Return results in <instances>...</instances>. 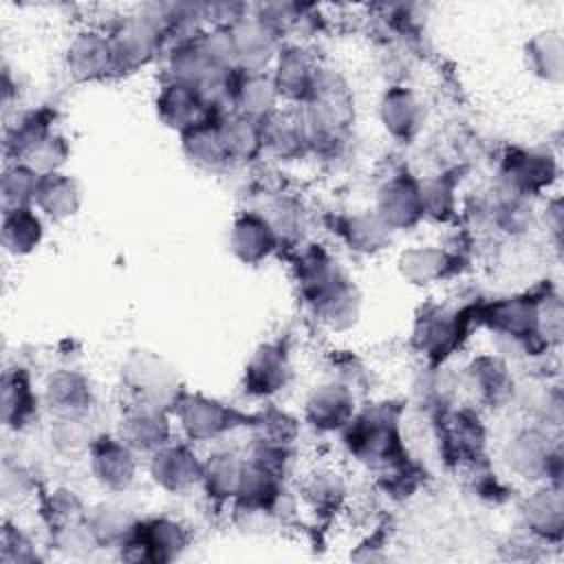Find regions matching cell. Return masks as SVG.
<instances>
[{"instance_id": "6da1fadb", "label": "cell", "mask_w": 564, "mask_h": 564, "mask_svg": "<svg viewBox=\"0 0 564 564\" xmlns=\"http://www.w3.org/2000/svg\"><path fill=\"white\" fill-rule=\"evenodd\" d=\"M344 445L359 463L381 471L405 456L399 430V410L390 403L368 408L341 430Z\"/></svg>"}, {"instance_id": "7a4b0ae2", "label": "cell", "mask_w": 564, "mask_h": 564, "mask_svg": "<svg viewBox=\"0 0 564 564\" xmlns=\"http://www.w3.org/2000/svg\"><path fill=\"white\" fill-rule=\"evenodd\" d=\"M172 414L181 432L192 443L218 441L242 423V416L223 401L189 392H181V397L172 405Z\"/></svg>"}, {"instance_id": "3957f363", "label": "cell", "mask_w": 564, "mask_h": 564, "mask_svg": "<svg viewBox=\"0 0 564 564\" xmlns=\"http://www.w3.org/2000/svg\"><path fill=\"white\" fill-rule=\"evenodd\" d=\"M159 117L165 121V126L178 130L181 134L220 119V112L214 108V104L207 99V95L192 84L170 79L159 99H156Z\"/></svg>"}, {"instance_id": "277c9868", "label": "cell", "mask_w": 564, "mask_h": 564, "mask_svg": "<svg viewBox=\"0 0 564 564\" xmlns=\"http://www.w3.org/2000/svg\"><path fill=\"white\" fill-rule=\"evenodd\" d=\"M128 390L134 394V403L167 408L181 397L176 390V377L161 359L148 352L132 355L121 370Z\"/></svg>"}, {"instance_id": "5b68a950", "label": "cell", "mask_w": 564, "mask_h": 564, "mask_svg": "<svg viewBox=\"0 0 564 564\" xmlns=\"http://www.w3.org/2000/svg\"><path fill=\"white\" fill-rule=\"evenodd\" d=\"M93 478L108 491H126L137 476L134 449L119 436L101 434L88 445Z\"/></svg>"}, {"instance_id": "8992f818", "label": "cell", "mask_w": 564, "mask_h": 564, "mask_svg": "<svg viewBox=\"0 0 564 564\" xmlns=\"http://www.w3.org/2000/svg\"><path fill=\"white\" fill-rule=\"evenodd\" d=\"M319 77H322V68L304 46L291 44L278 51L275 73L271 77L275 84L278 97L304 104L313 95Z\"/></svg>"}, {"instance_id": "52a82bcc", "label": "cell", "mask_w": 564, "mask_h": 564, "mask_svg": "<svg viewBox=\"0 0 564 564\" xmlns=\"http://www.w3.org/2000/svg\"><path fill=\"white\" fill-rule=\"evenodd\" d=\"M485 427L471 410L443 412L438 425V443L447 460L454 463H478L485 449Z\"/></svg>"}, {"instance_id": "ba28073f", "label": "cell", "mask_w": 564, "mask_h": 564, "mask_svg": "<svg viewBox=\"0 0 564 564\" xmlns=\"http://www.w3.org/2000/svg\"><path fill=\"white\" fill-rule=\"evenodd\" d=\"M150 476L161 489L170 494H181L200 482L203 463L192 447L170 441L152 454Z\"/></svg>"}, {"instance_id": "9c48e42d", "label": "cell", "mask_w": 564, "mask_h": 564, "mask_svg": "<svg viewBox=\"0 0 564 564\" xmlns=\"http://www.w3.org/2000/svg\"><path fill=\"white\" fill-rule=\"evenodd\" d=\"M375 214L386 223L388 229H408L416 225L425 216L421 183L410 174L392 176L379 189Z\"/></svg>"}, {"instance_id": "30bf717a", "label": "cell", "mask_w": 564, "mask_h": 564, "mask_svg": "<svg viewBox=\"0 0 564 564\" xmlns=\"http://www.w3.org/2000/svg\"><path fill=\"white\" fill-rule=\"evenodd\" d=\"M66 68L77 79H99L119 70L110 35L101 31L77 33L66 48Z\"/></svg>"}, {"instance_id": "8fae6325", "label": "cell", "mask_w": 564, "mask_h": 564, "mask_svg": "<svg viewBox=\"0 0 564 564\" xmlns=\"http://www.w3.org/2000/svg\"><path fill=\"white\" fill-rule=\"evenodd\" d=\"M42 394L33 388L31 375L24 368H7L2 375V423L7 430L20 434L33 427L40 416Z\"/></svg>"}, {"instance_id": "7c38bea8", "label": "cell", "mask_w": 564, "mask_h": 564, "mask_svg": "<svg viewBox=\"0 0 564 564\" xmlns=\"http://www.w3.org/2000/svg\"><path fill=\"white\" fill-rule=\"evenodd\" d=\"M304 416L317 432H341L355 416V394L341 381L324 383L308 394Z\"/></svg>"}, {"instance_id": "4fadbf2b", "label": "cell", "mask_w": 564, "mask_h": 564, "mask_svg": "<svg viewBox=\"0 0 564 564\" xmlns=\"http://www.w3.org/2000/svg\"><path fill=\"white\" fill-rule=\"evenodd\" d=\"M465 333L463 313L445 306L425 308L416 322L414 339L419 348L434 361L449 355L452 348L458 346L460 335Z\"/></svg>"}, {"instance_id": "5bb4252c", "label": "cell", "mask_w": 564, "mask_h": 564, "mask_svg": "<svg viewBox=\"0 0 564 564\" xmlns=\"http://www.w3.org/2000/svg\"><path fill=\"white\" fill-rule=\"evenodd\" d=\"M119 438L134 452L154 454L170 443V419L163 408L134 403L126 410L119 423Z\"/></svg>"}, {"instance_id": "9a60e30c", "label": "cell", "mask_w": 564, "mask_h": 564, "mask_svg": "<svg viewBox=\"0 0 564 564\" xmlns=\"http://www.w3.org/2000/svg\"><path fill=\"white\" fill-rule=\"evenodd\" d=\"M278 242L280 238L267 216L258 212H245L234 220L229 247L240 262L258 264L267 260L275 251Z\"/></svg>"}, {"instance_id": "2e32d148", "label": "cell", "mask_w": 564, "mask_h": 564, "mask_svg": "<svg viewBox=\"0 0 564 564\" xmlns=\"http://www.w3.org/2000/svg\"><path fill=\"white\" fill-rule=\"evenodd\" d=\"M187 544V535L181 524L159 518L141 524H132L123 535L121 546H139L143 560H172Z\"/></svg>"}, {"instance_id": "e0dca14e", "label": "cell", "mask_w": 564, "mask_h": 564, "mask_svg": "<svg viewBox=\"0 0 564 564\" xmlns=\"http://www.w3.org/2000/svg\"><path fill=\"white\" fill-rule=\"evenodd\" d=\"M53 115L46 108L26 110L15 115L13 123L4 130V156L7 161L26 163L53 134Z\"/></svg>"}, {"instance_id": "ac0fdd59", "label": "cell", "mask_w": 564, "mask_h": 564, "mask_svg": "<svg viewBox=\"0 0 564 564\" xmlns=\"http://www.w3.org/2000/svg\"><path fill=\"white\" fill-rule=\"evenodd\" d=\"M90 383L77 370L51 372L42 386V403L55 414V419L84 416L90 410Z\"/></svg>"}, {"instance_id": "d6986e66", "label": "cell", "mask_w": 564, "mask_h": 564, "mask_svg": "<svg viewBox=\"0 0 564 564\" xmlns=\"http://www.w3.org/2000/svg\"><path fill=\"white\" fill-rule=\"evenodd\" d=\"M291 366L284 348L262 344L245 368V390L253 397H271L286 386Z\"/></svg>"}, {"instance_id": "ffe728a7", "label": "cell", "mask_w": 564, "mask_h": 564, "mask_svg": "<svg viewBox=\"0 0 564 564\" xmlns=\"http://www.w3.org/2000/svg\"><path fill=\"white\" fill-rule=\"evenodd\" d=\"M79 205H82V189L73 176H68L59 170L40 174L33 207L42 216H46L55 223H62V220H68L70 216H75Z\"/></svg>"}, {"instance_id": "44dd1931", "label": "cell", "mask_w": 564, "mask_h": 564, "mask_svg": "<svg viewBox=\"0 0 564 564\" xmlns=\"http://www.w3.org/2000/svg\"><path fill=\"white\" fill-rule=\"evenodd\" d=\"M311 148L302 112H273L262 121V150L280 159H295Z\"/></svg>"}, {"instance_id": "7402d4cb", "label": "cell", "mask_w": 564, "mask_h": 564, "mask_svg": "<svg viewBox=\"0 0 564 564\" xmlns=\"http://www.w3.org/2000/svg\"><path fill=\"white\" fill-rule=\"evenodd\" d=\"M0 240L4 251L15 258L33 253L44 240L42 214L35 207L2 212Z\"/></svg>"}, {"instance_id": "603a6c76", "label": "cell", "mask_w": 564, "mask_h": 564, "mask_svg": "<svg viewBox=\"0 0 564 564\" xmlns=\"http://www.w3.org/2000/svg\"><path fill=\"white\" fill-rule=\"evenodd\" d=\"M381 121L397 139H410L423 123V108L416 95L403 86L390 88L381 99Z\"/></svg>"}, {"instance_id": "cb8c5ba5", "label": "cell", "mask_w": 564, "mask_h": 564, "mask_svg": "<svg viewBox=\"0 0 564 564\" xmlns=\"http://www.w3.org/2000/svg\"><path fill=\"white\" fill-rule=\"evenodd\" d=\"M181 137H183V152L192 165L207 172H220L231 163V156L218 130V119L203 123Z\"/></svg>"}, {"instance_id": "d4e9b609", "label": "cell", "mask_w": 564, "mask_h": 564, "mask_svg": "<svg viewBox=\"0 0 564 564\" xmlns=\"http://www.w3.org/2000/svg\"><path fill=\"white\" fill-rule=\"evenodd\" d=\"M37 181H40V172L33 170L31 165L18 163V161L7 163L4 172H2V178H0L2 212L33 207Z\"/></svg>"}, {"instance_id": "484cf974", "label": "cell", "mask_w": 564, "mask_h": 564, "mask_svg": "<svg viewBox=\"0 0 564 564\" xmlns=\"http://www.w3.org/2000/svg\"><path fill=\"white\" fill-rule=\"evenodd\" d=\"M242 465L245 458L236 456L234 452H216L209 460L203 463V478L200 482L209 491V496L229 498L238 496L240 480H242Z\"/></svg>"}, {"instance_id": "4316f807", "label": "cell", "mask_w": 564, "mask_h": 564, "mask_svg": "<svg viewBox=\"0 0 564 564\" xmlns=\"http://www.w3.org/2000/svg\"><path fill=\"white\" fill-rule=\"evenodd\" d=\"M401 273L412 284H434L452 273V256L443 249L421 247L410 249L401 256Z\"/></svg>"}, {"instance_id": "83f0119b", "label": "cell", "mask_w": 564, "mask_h": 564, "mask_svg": "<svg viewBox=\"0 0 564 564\" xmlns=\"http://www.w3.org/2000/svg\"><path fill=\"white\" fill-rule=\"evenodd\" d=\"M467 386L482 403H498L509 392V377L496 357H478L467 368Z\"/></svg>"}, {"instance_id": "f1b7e54d", "label": "cell", "mask_w": 564, "mask_h": 564, "mask_svg": "<svg viewBox=\"0 0 564 564\" xmlns=\"http://www.w3.org/2000/svg\"><path fill=\"white\" fill-rule=\"evenodd\" d=\"M388 227L377 214H355L341 220L339 234L355 251H375L381 249V245L388 238Z\"/></svg>"}, {"instance_id": "f546056e", "label": "cell", "mask_w": 564, "mask_h": 564, "mask_svg": "<svg viewBox=\"0 0 564 564\" xmlns=\"http://www.w3.org/2000/svg\"><path fill=\"white\" fill-rule=\"evenodd\" d=\"M308 478L302 485V496L315 507H333L337 502V498L344 496V485L339 480V474L330 471V469H315L311 474H306Z\"/></svg>"}, {"instance_id": "4dcf8cb0", "label": "cell", "mask_w": 564, "mask_h": 564, "mask_svg": "<svg viewBox=\"0 0 564 564\" xmlns=\"http://www.w3.org/2000/svg\"><path fill=\"white\" fill-rule=\"evenodd\" d=\"M2 562H31L35 560V549H33V542L29 540L26 533L20 531L18 524H11V522H4V529H2Z\"/></svg>"}]
</instances>
